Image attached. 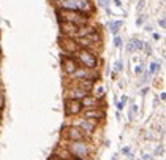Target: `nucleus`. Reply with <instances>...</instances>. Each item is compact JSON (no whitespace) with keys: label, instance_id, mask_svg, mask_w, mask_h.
<instances>
[{"label":"nucleus","instance_id":"6e6552de","mask_svg":"<svg viewBox=\"0 0 166 160\" xmlns=\"http://www.w3.org/2000/svg\"><path fill=\"white\" fill-rule=\"evenodd\" d=\"M63 111H65V116H66V117L79 116L81 111H82L81 100H70V98H65V101H63Z\"/></svg>","mask_w":166,"mask_h":160},{"label":"nucleus","instance_id":"9d476101","mask_svg":"<svg viewBox=\"0 0 166 160\" xmlns=\"http://www.w3.org/2000/svg\"><path fill=\"white\" fill-rule=\"evenodd\" d=\"M59 44L62 48V52L66 54V56H73L75 52L79 49V46H78L75 38H70V37H65V35H62L59 38Z\"/></svg>","mask_w":166,"mask_h":160},{"label":"nucleus","instance_id":"4468645a","mask_svg":"<svg viewBox=\"0 0 166 160\" xmlns=\"http://www.w3.org/2000/svg\"><path fill=\"white\" fill-rule=\"evenodd\" d=\"M142 49V41L139 38H131L127 44V51L133 52V51H141Z\"/></svg>","mask_w":166,"mask_h":160},{"label":"nucleus","instance_id":"0eeeda50","mask_svg":"<svg viewBox=\"0 0 166 160\" xmlns=\"http://www.w3.org/2000/svg\"><path fill=\"white\" fill-rule=\"evenodd\" d=\"M81 114H82V117L84 119H87V121H90V122H93V124H101L105 119H106V111L105 110H101V108H93V110H82L81 111Z\"/></svg>","mask_w":166,"mask_h":160},{"label":"nucleus","instance_id":"2eb2a0df","mask_svg":"<svg viewBox=\"0 0 166 160\" xmlns=\"http://www.w3.org/2000/svg\"><path fill=\"white\" fill-rule=\"evenodd\" d=\"M90 95L97 97V98H103V97H105V87H103L101 84H97V83H95L93 87H92V90H90Z\"/></svg>","mask_w":166,"mask_h":160},{"label":"nucleus","instance_id":"b1692460","mask_svg":"<svg viewBox=\"0 0 166 160\" xmlns=\"http://www.w3.org/2000/svg\"><path fill=\"white\" fill-rule=\"evenodd\" d=\"M142 49L146 51V54L147 56H152V46L149 44V43H146V41H142Z\"/></svg>","mask_w":166,"mask_h":160},{"label":"nucleus","instance_id":"a211bd4d","mask_svg":"<svg viewBox=\"0 0 166 160\" xmlns=\"http://www.w3.org/2000/svg\"><path fill=\"white\" fill-rule=\"evenodd\" d=\"M160 68H161V65H160L158 62H152V64L149 65V70H147V73H149V76H152V75H155V73H158V71H160Z\"/></svg>","mask_w":166,"mask_h":160},{"label":"nucleus","instance_id":"c85d7f7f","mask_svg":"<svg viewBox=\"0 0 166 160\" xmlns=\"http://www.w3.org/2000/svg\"><path fill=\"white\" fill-rule=\"evenodd\" d=\"M147 92H149V87H147V86H146V87H142V89H141V97H146Z\"/></svg>","mask_w":166,"mask_h":160},{"label":"nucleus","instance_id":"f257e3e1","mask_svg":"<svg viewBox=\"0 0 166 160\" xmlns=\"http://www.w3.org/2000/svg\"><path fill=\"white\" fill-rule=\"evenodd\" d=\"M56 13L59 16V22H73V24H78V25H85V24L92 22V14H87V13H82V11L57 8Z\"/></svg>","mask_w":166,"mask_h":160},{"label":"nucleus","instance_id":"ddd939ff","mask_svg":"<svg viewBox=\"0 0 166 160\" xmlns=\"http://www.w3.org/2000/svg\"><path fill=\"white\" fill-rule=\"evenodd\" d=\"M59 25H60L62 35L70 37V38H75V34H76L78 29H79V25H78V24H73V22H59Z\"/></svg>","mask_w":166,"mask_h":160},{"label":"nucleus","instance_id":"f8f14e48","mask_svg":"<svg viewBox=\"0 0 166 160\" xmlns=\"http://www.w3.org/2000/svg\"><path fill=\"white\" fill-rule=\"evenodd\" d=\"M60 65H62V70H63L65 76H70L71 73H73V71L79 67L78 60H76L73 56H66V54L62 56V59H60Z\"/></svg>","mask_w":166,"mask_h":160},{"label":"nucleus","instance_id":"9b49d317","mask_svg":"<svg viewBox=\"0 0 166 160\" xmlns=\"http://www.w3.org/2000/svg\"><path fill=\"white\" fill-rule=\"evenodd\" d=\"M81 105H82V110H93V108H106V103H105V97L103 98H97L93 95H85L84 98H81Z\"/></svg>","mask_w":166,"mask_h":160},{"label":"nucleus","instance_id":"bb28decb","mask_svg":"<svg viewBox=\"0 0 166 160\" xmlns=\"http://www.w3.org/2000/svg\"><path fill=\"white\" fill-rule=\"evenodd\" d=\"M158 25L161 27V30H164L166 29V22H164V16H161L160 19H158Z\"/></svg>","mask_w":166,"mask_h":160},{"label":"nucleus","instance_id":"423d86ee","mask_svg":"<svg viewBox=\"0 0 166 160\" xmlns=\"http://www.w3.org/2000/svg\"><path fill=\"white\" fill-rule=\"evenodd\" d=\"M62 138L65 141H82V140H89L78 127L70 125V124L62 128Z\"/></svg>","mask_w":166,"mask_h":160},{"label":"nucleus","instance_id":"aec40b11","mask_svg":"<svg viewBox=\"0 0 166 160\" xmlns=\"http://www.w3.org/2000/svg\"><path fill=\"white\" fill-rule=\"evenodd\" d=\"M112 43H114V46H115L117 49H120V48L124 46V40H122V37H120V35H115V37H114V40H112Z\"/></svg>","mask_w":166,"mask_h":160},{"label":"nucleus","instance_id":"7c9ffc66","mask_svg":"<svg viewBox=\"0 0 166 160\" xmlns=\"http://www.w3.org/2000/svg\"><path fill=\"white\" fill-rule=\"evenodd\" d=\"M160 100H161V101H164V100H166V92H164V90H161V92H160Z\"/></svg>","mask_w":166,"mask_h":160},{"label":"nucleus","instance_id":"473e14b6","mask_svg":"<svg viewBox=\"0 0 166 160\" xmlns=\"http://www.w3.org/2000/svg\"><path fill=\"white\" fill-rule=\"evenodd\" d=\"M112 2H114V3H115V7H119V8L122 7V2H120V0H112Z\"/></svg>","mask_w":166,"mask_h":160},{"label":"nucleus","instance_id":"7ed1b4c3","mask_svg":"<svg viewBox=\"0 0 166 160\" xmlns=\"http://www.w3.org/2000/svg\"><path fill=\"white\" fill-rule=\"evenodd\" d=\"M57 8L82 11V13H87V14H92V16L95 13V5H93V2H89V0H62L57 5Z\"/></svg>","mask_w":166,"mask_h":160},{"label":"nucleus","instance_id":"c9c22d12","mask_svg":"<svg viewBox=\"0 0 166 160\" xmlns=\"http://www.w3.org/2000/svg\"><path fill=\"white\" fill-rule=\"evenodd\" d=\"M89 2H93V0H89Z\"/></svg>","mask_w":166,"mask_h":160},{"label":"nucleus","instance_id":"a878e982","mask_svg":"<svg viewBox=\"0 0 166 160\" xmlns=\"http://www.w3.org/2000/svg\"><path fill=\"white\" fill-rule=\"evenodd\" d=\"M142 10H144V0H138V7H136V11L141 13Z\"/></svg>","mask_w":166,"mask_h":160},{"label":"nucleus","instance_id":"c756f323","mask_svg":"<svg viewBox=\"0 0 166 160\" xmlns=\"http://www.w3.org/2000/svg\"><path fill=\"white\" fill-rule=\"evenodd\" d=\"M142 22H144V18H142V16H139V18L136 19V25H142Z\"/></svg>","mask_w":166,"mask_h":160},{"label":"nucleus","instance_id":"72a5a7b5","mask_svg":"<svg viewBox=\"0 0 166 160\" xmlns=\"http://www.w3.org/2000/svg\"><path fill=\"white\" fill-rule=\"evenodd\" d=\"M154 40H157V41H158V40H160V35H158V34H154Z\"/></svg>","mask_w":166,"mask_h":160},{"label":"nucleus","instance_id":"2f4dec72","mask_svg":"<svg viewBox=\"0 0 166 160\" xmlns=\"http://www.w3.org/2000/svg\"><path fill=\"white\" fill-rule=\"evenodd\" d=\"M142 160H152V155L150 154H142Z\"/></svg>","mask_w":166,"mask_h":160},{"label":"nucleus","instance_id":"4be33fe9","mask_svg":"<svg viewBox=\"0 0 166 160\" xmlns=\"http://www.w3.org/2000/svg\"><path fill=\"white\" fill-rule=\"evenodd\" d=\"M133 73H134L136 76H141L142 73H144V67H142L141 64H138V65H134V68H133Z\"/></svg>","mask_w":166,"mask_h":160},{"label":"nucleus","instance_id":"5701e85b","mask_svg":"<svg viewBox=\"0 0 166 160\" xmlns=\"http://www.w3.org/2000/svg\"><path fill=\"white\" fill-rule=\"evenodd\" d=\"M5 108V94H3V89H0V113L3 111Z\"/></svg>","mask_w":166,"mask_h":160},{"label":"nucleus","instance_id":"20e7f679","mask_svg":"<svg viewBox=\"0 0 166 160\" xmlns=\"http://www.w3.org/2000/svg\"><path fill=\"white\" fill-rule=\"evenodd\" d=\"M73 57L78 60V64L81 67H85V68H93V70H98V65H100V59L97 54L87 51V49H78Z\"/></svg>","mask_w":166,"mask_h":160},{"label":"nucleus","instance_id":"cd10ccee","mask_svg":"<svg viewBox=\"0 0 166 160\" xmlns=\"http://www.w3.org/2000/svg\"><path fill=\"white\" fill-rule=\"evenodd\" d=\"M122 155H128V157H130V155H131V149H130L128 146L124 147V149H122Z\"/></svg>","mask_w":166,"mask_h":160},{"label":"nucleus","instance_id":"dca6fc26","mask_svg":"<svg viewBox=\"0 0 166 160\" xmlns=\"http://www.w3.org/2000/svg\"><path fill=\"white\" fill-rule=\"evenodd\" d=\"M124 25V22L122 21H109V30H111V34L115 37V35H119V32H120V27Z\"/></svg>","mask_w":166,"mask_h":160},{"label":"nucleus","instance_id":"1a4fd4ad","mask_svg":"<svg viewBox=\"0 0 166 160\" xmlns=\"http://www.w3.org/2000/svg\"><path fill=\"white\" fill-rule=\"evenodd\" d=\"M70 125H75V127H78L84 135L87 137V138H92V135H93V132L97 130V124H93V122H90V121H87V119H84V117H79V119H76V121H73Z\"/></svg>","mask_w":166,"mask_h":160},{"label":"nucleus","instance_id":"f704fd0d","mask_svg":"<svg viewBox=\"0 0 166 160\" xmlns=\"http://www.w3.org/2000/svg\"><path fill=\"white\" fill-rule=\"evenodd\" d=\"M111 160H117V155H112V158Z\"/></svg>","mask_w":166,"mask_h":160},{"label":"nucleus","instance_id":"393cba45","mask_svg":"<svg viewBox=\"0 0 166 160\" xmlns=\"http://www.w3.org/2000/svg\"><path fill=\"white\" fill-rule=\"evenodd\" d=\"M109 2H111V0H98V7L108 8V7H109Z\"/></svg>","mask_w":166,"mask_h":160},{"label":"nucleus","instance_id":"412c9836","mask_svg":"<svg viewBox=\"0 0 166 160\" xmlns=\"http://www.w3.org/2000/svg\"><path fill=\"white\" fill-rule=\"evenodd\" d=\"M114 71L117 73V71H124V60H115V64H114Z\"/></svg>","mask_w":166,"mask_h":160},{"label":"nucleus","instance_id":"6ab92c4d","mask_svg":"<svg viewBox=\"0 0 166 160\" xmlns=\"http://www.w3.org/2000/svg\"><path fill=\"white\" fill-rule=\"evenodd\" d=\"M138 111H139V106L136 103H133L130 106V111H128V119L130 121H134V114H138Z\"/></svg>","mask_w":166,"mask_h":160},{"label":"nucleus","instance_id":"f03ea898","mask_svg":"<svg viewBox=\"0 0 166 160\" xmlns=\"http://www.w3.org/2000/svg\"><path fill=\"white\" fill-rule=\"evenodd\" d=\"M65 147L68 149V152L71 154V157L79 158V160H87L92 155V146L89 140H82V141H66Z\"/></svg>","mask_w":166,"mask_h":160},{"label":"nucleus","instance_id":"f3484780","mask_svg":"<svg viewBox=\"0 0 166 160\" xmlns=\"http://www.w3.org/2000/svg\"><path fill=\"white\" fill-rule=\"evenodd\" d=\"M127 101H128V97H127V95H122V97H120V100H119V101L115 103V106H117V113L124 111V108L127 106Z\"/></svg>","mask_w":166,"mask_h":160},{"label":"nucleus","instance_id":"39448f33","mask_svg":"<svg viewBox=\"0 0 166 160\" xmlns=\"http://www.w3.org/2000/svg\"><path fill=\"white\" fill-rule=\"evenodd\" d=\"M66 79H85V81H100V71L93 68H85V67H78L70 76H65Z\"/></svg>","mask_w":166,"mask_h":160}]
</instances>
